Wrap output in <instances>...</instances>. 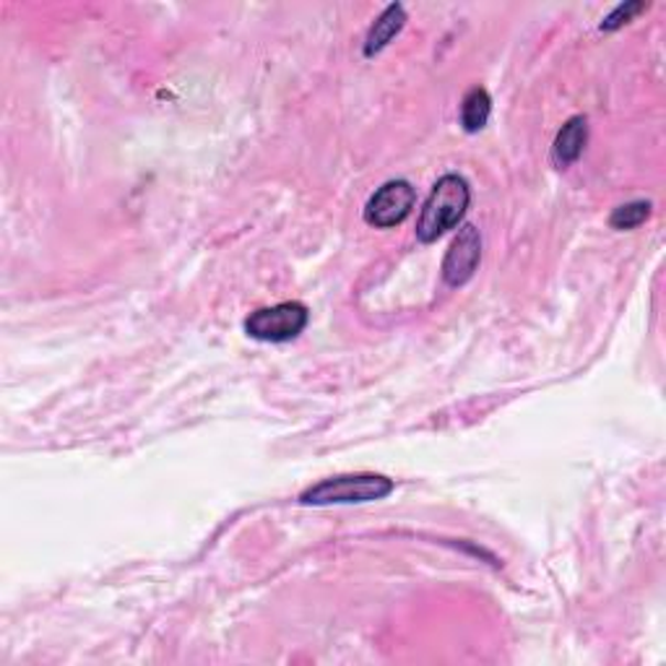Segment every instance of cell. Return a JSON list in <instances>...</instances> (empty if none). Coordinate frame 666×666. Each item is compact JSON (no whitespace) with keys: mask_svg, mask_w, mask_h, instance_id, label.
<instances>
[{"mask_svg":"<svg viewBox=\"0 0 666 666\" xmlns=\"http://www.w3.org/2000/svg\"><path fill=\"white\" fill-rule=\"evenodd\" d=\"M471 190L469 183L461 175H443L435 183L433 193H429L425 206H422L419 221H417V238L422 242H435L448 229H454L463 214L469 209Z\"/></svg>","mask_w":666,"mask_h":666,"instance_id":"1","label":"cell"},{"mask_svg":"<svg viewBox=\"0 0 666 666\" xmlns=\"http://www.w3.org/2000/svg\"><path fill=\"white\" fill-rule=\"evenodd\" d=\"M393 479L383 474H341L307 487L299 495L305 505H352L375 503L393 492Z\"/></svg>","mask_w":666,"mask_h":666,"instance_id":"2","label":"cell"},{"mask_svg":"<svg viewBox=\"0 0 666 666\" xmlns=\"http://www.w3.org/2000/svg\"><path fill=\"white\" fill-rule=\"evenodd\" d=\"M310 313L303 303H279L274 307H261V310L250 313L245 320V331L255 341L282 343L297 339L305 331Z\"/></svg>","mask_w":666,"mask_h":666,"instance_id":"3","label":"cell"},{"mask_svg":"<svg viewBox=\"0 0 666 666\" xmlns=\"http://www.w3.org/2000/svg\"><path fill=\"white\" fill-rule=\"evenodd\" d=\"M414 188L406 181H389L383 188L372 193V198L364 206V221L378 229L396 227L410 217L414 209Z\"/></svg>","mask_w":666,"mask_h":666,"instance_id":"4","label":"cell"},{"mask_svg":"<svg viewBox=\"0 0 666 666\" xmlns=\"http://www.w3.org/2000/svg\"><path fill=\"white\" fill-rule=\"evenodd\" d=\"M479 261H482V234L471 225L461 227L443 261V279L450 286L467 284L474 276Z\"/></svg>","mask_w":666,"mask_h":666,"instance_id":"5","label":"cell"},{"mask_svg":"<svg viewBox=\"0 0 666 666\" xmlns=\"http://www.w3.org/2000/svg\"><path fill=\"white\" fill-rule=\"evenodd\" d=\"M586 141H589V120L583 114H576L570 118L568 123L560 128L555 139V149L553 156L557 162V167H570L572 162H578V156L583 154Z\"/></svg>","mask_w":666,"mask_h":666,"instance_id":"6","label":"cell"},{"mask_svg":"<svg viewBox=\"0 0 666 666\" xmlns=\"http://www.w3.org/2000/svg\"><path fill=\"white\" fill-rule=\"evenodd\" d=\"M404 24H406V11H404V6L401 3H391L389 9H385L381 17H378V21L375 24L370 26V32H368V40H364V55L368 57H372V55H378L381 53V50L389 45V42L396 37V34L401 32V29H404Z\"/></svg>","mask_w":666,"mask_h":666,"instance_id":"7","label":"cell"},{"mask_svg":"<svg viewBox=\"0 0 666 666\" xmlns=\"http://www.w3.org/2000/svg\"><path fill=\"white\" fill-rule=\"evenodd\" d=\"M492 112V99L482 86H474L469 89V95L463 97L461 102V125L467 133H479L487 125Z\"/></svg>","mask_w":666,"mask_h":666,"instance_id":"8","label":"cell"},{"mask_svg":"<svg viewBox=\"0 0 666 666\" xmlns=\"http://www.w3.org/2000/svg\"><path fill=\"white\" fill-rule=\"evenodd\" d=\"M651 217V204L648 200H630V204L620 206V209H614V214L610 217V225L614 229H635L641 227L643 221Z\"/></svg>","mask_w":666,"mask_h":666,"instance_id":"9","label":"cell"},{"mask_svg":"<svg viewBox=\"0 0 666 666\" xmlns=\"http://www.w3.org/2000/svg\"><path fill=\"white\" fill-rule=\"evenodd\" d=\"M648 9V3H643V0H630V3H620L618 9H614L610 17L601 21V29H607V32H614V29L625 26L633 21L638 13H643Z\"/></svg>","mask_w":666,"mask_h":666,"instance_id":"10","label":"cell"}]
</instances>
